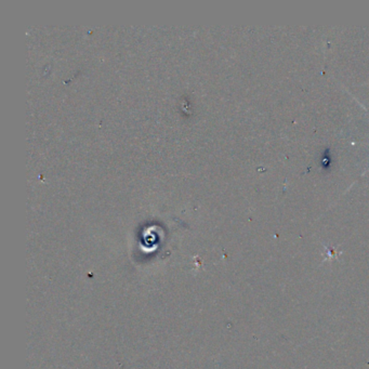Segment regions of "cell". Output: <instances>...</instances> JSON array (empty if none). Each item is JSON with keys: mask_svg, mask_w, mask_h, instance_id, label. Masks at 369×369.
Wrapping results in <instances>:
<instances>
[{"mask_svg": "<svg viewBox=\"0 0 369 369\" xmlns=\"http://www.w3.org/2000/svg\"><path fill=\"white\" fill-rule=\"evenodd\" d=\"M368 115H369V113H368Z\"/></svg>", "mask_w": 369, "mask_h": 369, "instance_id": "cell-1", "label": "cell"}]
</instances>
